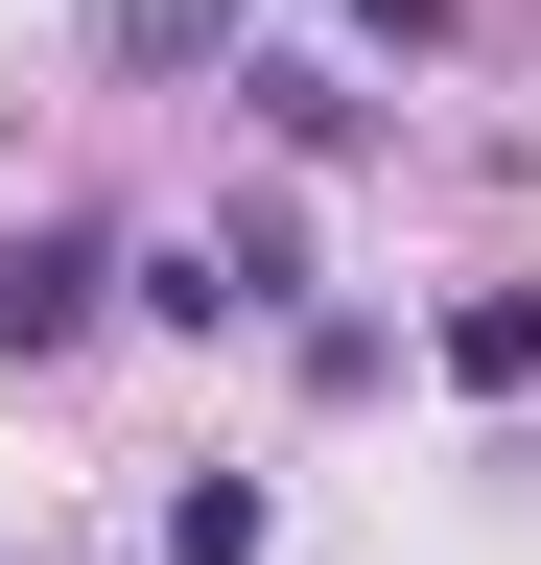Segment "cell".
I'll use <instances>...</instances> for the list:
<instances>
[{
    "label": "cell",
    "instance_id": "1",
    "mask_svg": "<svg viewBox=\"0 0 541 565\" xmlns=\"http://www.w3.org/2000/svg\"><path fill=\"white\" fill-rule=\"evenodd\" d=\"M118 307H142V330H306V212L283 189L165 212V236H118Z\"/></svg>",
    "mask_w": 541,
    "mask_h": 565
},
{
    "label": "cell",
    "instance_id": "2",
    "mask_svg": "<svg viewBox=\"0 0 541 565\" xmlns=\"http://www.w3.org/2000/svg\"><path fill=\"white\" fill-rule=\"evenodd\" d=\"M118 307V236H95V212H0V353H72Z\"/></svg>",
    "mask_w": 541,
    "mask_h": 565
},
{
    "label": "cell",
    "instance_id": "3",
    "mask_svg": "<svg viewBox=\"0 0 541 565\" xmlns=\"http://www.w3.org/2000/svg\"><path fill=\"white\" fill-rule=\"evenodd\" d=\"M236 95H259V141H306V166H354V141L400 118L377 71H329V47H236Z\"/></svg>",
    "mask_w": 541,
    "mask_h": 565
},
{
    "label": "cell",
    "instance_id": "4",
    "mask_svg": "<svg viewBox=\"0 0 541 565\" xmlns=\"http://www.w3.org/2000/svg\"><path fill=\"white\" fill-rule=\"evenodd\" d=\"M259 0H95V71H236Z\"/></svg>",
    "mask_w": 541,
    "mask_h": 565
},
{
    "label": "cell",
    "instance_id": "5",
    "mask_svg": "<svg viewBox=\"0 0 541 565\" xmlns=\"http://www.w3.org/2000/svg\"><path fill=\"white\" fill-rule=\"evenodd\" d=\"M424 353H447V401H541V282H470Z\"/></svg>",
    "mask_w": 541,
    "mask_h": 565
},
{
    "label": "cell",
    "instance_id": "6",
    "mask_svg": "<svg viewBox=\"0 0 541 565\" xmlns=\"http://www.w3.org/2000/svg\"><path fill=\"white\" fill-rule=\"evenodd\" d=\"M165 565H283V494H259V471H188L165 494Z\"/></svg>",
    "mask_w": 541,
    "mask_h": 565
},
{
    "label": "cell",
    "instance_id": "7",
    "mask_svg": "<svg viewBox=\"0 0 541 565\" xmlns=\"http://www.w3.org/2000/svg\"><path fill=\"white\" fill-rule=\"evenodd\" d=\"M283 377H306V401H377V377H400V307H306Z\"/></svg>",
    "mask_w": 541,
    "mask_h": 565
}]
</instances>
